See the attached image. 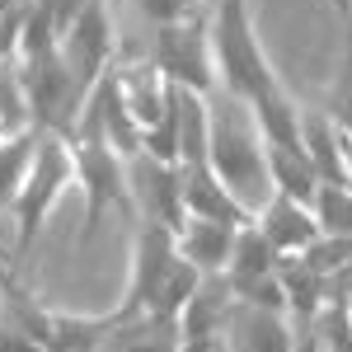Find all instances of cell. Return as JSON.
<instances>
[{
  "label": "cell",
  "instance_id": "4",
  "mask_svg": "<svg viewBox=\"0 0 352 352\" xmlns=\"http://www.w3.org/2000/svg\"><path fill=\"white\" fill-rule=\"evenodd\" d=\"M66 141H71V160H76V188L85 192V244H89L109 212H127L132 207L127 155H118L109 136L89 132V127H76Z\"/></svg>",
  "mask_w": 352,
  "mask_h": 352
},
{
  "label": "cell",
  "instance_id": "11",
  "mask_svg": "<svg viewBox=\"0 0 352 352\" xmlns=\"http://www.w3.org/2000/svg\"><path fill=\"white\" fill-rule=\"evenodd\" d=\"M179 197H184V217H207V221H230V226H244L254 221L235 202V192L221 184V174L207 160L197 164H179Z\"/></svg>",
  "mask_w": 352,
  "mask_h": 352
},
{
  "label": "cell",
  "instance_id": "20",
  "mask_svg": "<svg viewBox=\"0 0 352 352\" xmlns=\"http://www.w3.org/2000/svg\"><path fill=\"white\" fill-rule=\"evenodd\" d=\"M277 282H282L292 320H315L324 310V272H315L300 254H282L277 258Z\"/></svg>",
  "mask_w": 352,
  "mask_h": 352
},
{
  "label": "cell",
  "instance_id": "21",
  "mask_svg": "<svg viewBox=\"0 0 352 352\" xmlns=\"http://www.w3.org/2000/svg\"><path fill=\"white\" fill-rule=\"evenodd\" d=\"M249 113H254V122H258L263 141H277V146L300 141V109L292 104V94H287L282 85H272V89H263V94H254V99H249Z\"/></svg>",
  "mask_w": 352,
  "mask_h": 352
},
{
  "label": "cell",
  "instance_id": "8",
  "mask_svg": "<svg viewBox=\"0 0 352 352\" xmlns=\"http://www.w3.org/2000/svg\"><path fill=\"white\" fill-rule=\"evenodd\" d=\"M61 56L80 76L85 89H94V85L104 80V71L118 61V38H113V19H109L104 0H89L80 10V19L61 33Z\"/></svg>",
  "mask_w": 352,
  "mask_h": 352
},
{
  "label": "cell",
  "instance_id": "29",
  "mask_svg": "<svg viewBox=\"0 0 352 352\" xmlns=\"http://www.w3.org/2000/svg\"><path fill=\"white\" fill-rule=\"evenodd\" d=\"M85 5H89V0H47V10H52V24H56V33H66V28L76 24Z\"/></svg>",
  "mask_w": 352,
  "mask_h": 352
},
{
  "label": "cell",
  "instance_id": "14",
  "mask_svg": "<svg viewBox=\"0 0 352 352\" xmlns=\"http://www.w3.org/2000/svg\"><path fill=\"white\" fill-rule=\"evenodd\" d=\"M254 226L263 230V240L277 249V254H300L305 244L320 235V226H315V212L296 202V197H287V192H272L268 202L258 207V217Z\"/></svg>",
  "mask_w": 352,
  "mask_h": 352
},
{
  "label": "cell",
  "instance_id": "31",
  "mask_svg": "<svg viewBox=\"0 0 352 352\" xmlns=\"http://www.w3.org/2000/svg\"><path fill=\"white\" fill-rule=\"evenodd\" d=\"M292 352H320V333H315V320H296V348Z\"/></svg>",
  "mask_w": 352,
  "mask_h": 352
},
{
  "label": "cell",
  "instance_id": "13",
  "mask_svg": "<svg viewBox=\"0 0 352 352\" xmlns=\"http://www.w3.org/2000/svg\"><path fill=\"white\" fill-rule=\"evenodd\" d=\"M230 310H235V292L226 282V272H202L192 296L179 310V333L184 338H202V333H226L230 324Z\"/></svg>",
  "mask_w": 352,
  "mask_h": 352
},
{
  "label": "cell",
  "instance_id": "19",
  "mask_svg": "<svg viewBox=\"0 0 352 352\" xmlns=\"http://www.w3.org/2000/svg\"><path fill=\"white\" fill-rule=\"evenodd\" d=\"M277 258H282V254L263 240V230H258L254 221H244L240 230H235L230 258H226V282H230V292H244L249 282L272 277V272H277Z\"/></svg>",
  "mask_w": 352,
  "mask_h": 352
},
{
  "label": "cell",
  "instance_id": "18",
  "mask_svg": "<svg viewBox=\"0 0 352 352\" xmlns=\"http://www.w3.org/2000/svg\"><path fill=\"white\" fill-rule=\"evenodd\" d=\"M263 155H268L272 192H287V197H296V202H305V207H310V197H315V188H320L324 179H320V169L310 164L305 146H300V141H292V146L263 141Z\"/></svg>",
  "mask_w": 352,
  "mask_h": 352
},
{
  "label": "cell",
  "instance_id": "17",
  "mask_svg": "<svg viewBox=\"0 0 352 352\" xmlns=\"http://www.w3.org/2000/svg\"><path fill=\"white\" fill-rule=\"evenodd\" d=\"M300 146L324 184H352L348 160H343V127L329 113H300Z\"/></svg>",
  "mask_w": 352,
  "mask_h": 352
},
{
  "label": "cell",
  "instance_id": "10",
  "mask_svg": "<svg viewBox=\"0 0 352 352\" xmlns=\"http://www.w3.org/2000/svg\"><path fill=\"white\" fill-rule=\"evenodd\" d=\"M292 348H296V320L292 315L235 300L230 324H226V352H292Z\"/></svg>",
  "mask_w": 352,
  "mask_h": 352
},
{
  "label": "cell",
  "instance_id": "26",
  "mask_svg": "<svg viewBox=\"0 0 352 352\" xmlns=\"http://www.w3.org/2000/svg\"><path fill=\"white\" fill-rule=\"evenodd\" d=\"M329 118L352 132V24H348V47H343V66H338V80H333V94H329Z\"/></svg>",
  "mask_w": 352,
  "mask_h": 352
},
{
  "label": "cell",
  "instance_id": "27",
  "mask_svg": "<svg viewBox=\"0 0 352 352\" xmlns=\"http://www.w3.org/2000/svg\"><path fill=\"white\" fill-rule=\"evenodd\" d=\"M136 10L155 24H169V19H184V14H207L202 0H136Z\"/></svg>",
  "mask_w": 352,
  "mask_h": 352
},
{
  "label": "cell",
  "instance_id": "33",
  "mask_svg": "<svg viewBox=\"0 0 352 352\" xmlns=\"http://www.w3.org/2000/svg\"><path fill=\"white\" fill-rule=\"evenodd\" d=\"M329 5H333V10L343 14V24H352V0H329Z\"/></svg>",
  "mask_w": 352,
  "mask_h": 352
},
{
  "label": "cell",
  "instance_id": "34",
  "mask_svg": "<svg viewBox=\"0 0 352 352\" xmlns=\"http://www.w3.org/2000/svg\"><path fill=\"white\" fill-rule=\"evenodd\" d=\"M343 160H348V179H352V132H343Z\"/></svg>",
  "mask_w": 352,
  "mask_h": 352
},
{
  "label": "cell",
  "instance_id": "35",
  "mask_svg": "<svg viewBox=\"0 0 352 352\" xmlns=\"http://www.w3.org/2000/svg\"><path fill=\"white\" fill-rule=\"evenodd\" d=\"M348 320H352V300H348Z\"/></svg>",
  "mask_w": 352,
  "mask_h": 352
},
{
  "label": "cell",
  "instance_id": "9",
  "mask_svg": "<svg viewBox=\"0 0 352 352\" xmlns=\"http://www.w3.org/2000/svg\"><path fill=\"white\" fill-rule=\"evenodd\" d=\"M127 188H132V207L141 221H160L169 230L184 226V197H179V164H164L155 155H132L127 160Z\"/></svg>",
  "mask_w": 352,
  "mask_h": 352
},
{
  "label": "cell",
  "instance_id": "5",
  "mask_svg": "<svg viewBox=\"0 0 352 352\" xmlns=\"http://www.w3.org/2000/svg\"><path fill=\"white\" fill-rule=\"evenodd\" d=\"M66 188H76V160H71V141L52 132H38V151H33V169H28L24 188L14 197L10 217H14V244L19 254L33 249L43 221L52 217V207L66 197Z\"/></svg>",
  "mask_w": 352,
  "mask_h": 352
},
{
  "label": "cell",
  "instance_id": "25",
  "mask_svg": "<svg viewBox=\"0 0 352 352\" xmlns=\"http://www.w3.org/2000/svg\"><path fill=\"white\" fill-rule=\"evenodd\" d=\"M300 258H305L315 272H324V277H329L333 268H343V263L352 258V240H343V235H324V230H320L315 240L300 249Z\"/></svg>",
  "mask_w": 352,
  "mask_h": 352
},
{
  "label": "cell",
  "instance_id": "23",
  "mask_svg": "<svg viewBox=\"0 0 352 352\" xmlns=\"http://www.w3.org/2000/svg\"><path fill=\"white\" fill-rule=\"evenodd\" d=\"M33 127L28 118V94L19 76V56H0V136H19Z\"/></svg>",
  "mask_w": 352,
  "mask_h": 352
},
{
  "label": "cell",
  "instance_id": "30",
  "mask_svg": "<svg viewBox=\"0 0 352 352\" xmlns=\"http://www.w3.org/2000/svg\"><path fill=\"white\" fill-rule=\"evenodd\" d=\"M179 352H226V333H202V338H179Z\"/></svg>",
  "mask_w": 352,
  "mask_h": 352
},
{
  "label": "cell",
  "instance_id": "7",
  "mask_svg": "<svg viewBox=\"0 0 352 352\" xmlns=\"http://www.w3.org/2000/svg\"><path fill=\"white\" fill-rule=\"evenodd\" d=\"M151 66L169 85L192 89V94H212L217 89V56H212V10L207 14H184L155 24V56Z\"/></svg>",
  "mask_w": 352,
  "mask_h": 352
},
{
  "label": "cell",
  "instance_id": "6",
  "mask_svg": "<svg viewBox=\"0 0 352 352\" xmlns=\"http://www.w3.org/2000/svg\"><path fill=\"white\" fill-rule=\"evenodd\" d=\"M19 76H24L33 132H52V136L76 132V118H80L89 89H85L80 76L66 66L61 47H56V52H43V56H19Z\"/></svg>",
  "mask_w": 352,
  "mask_h": 352
},
{
  "label": "cell",
  "instance_id": "16",
  "mask_svg": "<svg viewBox=\"0 0 352 352\" xmlns=\"http://www.w3.org/2000/svg\"><path fill=\"white\" fill-rule=\"evenodd\" d=\"M235 230H240V226H230V221L184 217V226L174 230V244H179V254H184L197 272H226V258H230Z\"/></svg>",
  "mask_w": 352,
  "mask_h": 352
},
{
  "label": "cell",
  "instance_id": "32",
  "mask_svg": "<svg viewBox=\"0 0 352 352\" xmlns=\"http://www.w3.org/2000/svg\"><path fill=\"white\" fill-rule=\"evenodd\" d=\"M10 287H19V282H14V272H10V263H5V254H0V292H10Z\"/></svg>",
  "mask_w": 352,
  "mask_h": 352
},
{
  "label": "cell",
  "instance_id": "28",
  "mask_svg": "<svg viewBox=\"0 0 352 352\" xmlns=\"http://www.w3.org/2000/svg\"><path fill=\"white\" fill-rule=\"evenodd\" d=\"M0 352H47L24 324H14L10 315H0Z\"/></svg>",
  "mask_w": 352,
  "mask_h": 352
},
{
  "label": "cell",
  "instance_id": "3",
  "mask_svg": "<svg viewBox=\"0 0 352 352\" xmlns=\"http://www.w3.org/2000/svg\"><path fill=\"white\" fill-rule=\"evenodd\" d=\"M212 56H217V89L235 94V99H254L272 85V61L263 56V43L249 19V0H217L212 5Z\"/></svg>",
  "mask_w": 352,
  "mask_h": 352
},
{
  "label": "cell",
  "instance_id": "2",
  "mask_svg": "<svg viewBox=\"0 0 352 352\" xmlns=\"http://www.w3.org/2000/svg\"><path fill=\"white\" fill-rule=\"evenodd\" d=\"M197 277L202 272L179 254L174 230L160 226V221H141L132 240V277H127L118 315H174L179 320Z\"/></svg>",
  "mask_w": 352,
  "mask_h": 352
},
{
  "label": "cell",
  "instance_id": "15",
  "mask_svg": "<svg viewBox=\"0 0 352 352\" xmlns=\"http://www.w3.org/2000/svg\"><path fill=\"white\" fill-rule=\"evenodd\" d=\"M179 320L174 315H118L99 343V352H179Z\"/></svg>",
  "mask_w": 352,
  "mask_h": 352
},
{
  "label": "cell",
  "instance_id": "1",
  "mask_svg": "<svg viewBox=\"0 0 352 352\" xmlns=\"http://www.w3.org/2000/svg\"><path fill=\"white\" fill-rule=\"evenodd\" d=\"M212 109V132H207V164L221 174V184L235 192L249 217H258V207L272 197V179H268V155H263V132L254 122V113L244 99L212 89L207 94Z\"/></svg>",
  "mask_w": 352,
  "mask_h": 352
},
{
  "label": "cell",
  "instance_id": "24",
  "mask_svg": "<svg viewBox=\"0 0 352 352\" xmlns=\"http://www.w3.org/2000/svg\"><path fill=\"white\" fill-rule=\"evenodd\" d=\"M310 212H315V226L324 235L352 240V184H320L310 197Z\"/></svg>",
  "mask_w": 352,
  "mask_h": 352
},
{
  "label": "cell",
  "instance_id": "12",
  "mask_svg": "<svg viewBox=\"0 0 352 352\" xmlns=\"http://www.w3.org/2000/svg\"><path fill=\"white\" fill-rule=\"evenodd\" d=\"M113 76H118V94H122L127 113L136 118V127H141V136H146V127H155L164 113H169L174 85L164 80L151 61H141V66H113Z\"/></svg>",
  "mask_w": 352,
  "mask_h": 352
},
{
  "label": "cell",
  "instance_id": "22",
  "mask_svg": "<svg viewBox=\"0 0 352 352\" xmlns=\"http://www.w3.org/2000/svg\"><path fill=\"white\" fill-rule=\"evenodd\" d=\"M33 151H38V132H33V127L0 141V212L14 207V197H19V188H24L28 169H33Z\"/></svg>",
  "mask_w": 352,
  "mask_h": 352
}]
</instances>
